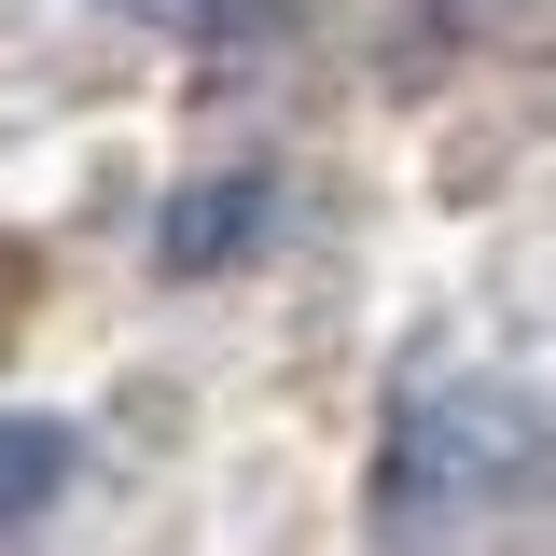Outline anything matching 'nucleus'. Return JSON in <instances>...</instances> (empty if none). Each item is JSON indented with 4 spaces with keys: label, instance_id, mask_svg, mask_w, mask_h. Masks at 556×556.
Returning a JSON list of instances; mask_svg holds the SVG:
<instances>
[{
    "label": "nucleus",
    "instance_id": "f03ea898",
    "mask_svg": "<svg viewBox=\"0 0 556 556\" xmlns=\"http://www.w3.org/2000/svg\"><path fill=\"white\" fill-rule=\"evenodd\" d=\"M56 486H70V431L56 417H0V529L56 515Z\"/></svg>",
    "mask_w": 556,
    "mask_h": 556
},
{
    "label": "nucleus",
    "instance_id": "f257e3e1",
    "mask_svg": "<svg viewBox=\"0 0 556 556\" xmlns=\"http://www.w3.org/2000/svg\"><path fill=\"white\" fill-rule=\"evenodd\" d=\"M556 501V417L515 376H445L390 417V459H376V515L390 543L431 529H501V515H543Z\"/></svg>",
    "mask_w": 556,
    "mask_h": 556
},
{
    "label": "nucleus",
    "instance_id": "7ed1b4c3",
    "mask_svg": "<svg viewBox=\"0 0 556 556\" xmlns=\"http://www.w3.org/2000/svg\"><path fill=\"white\" fill-rule=\"evenodd\" d=\"M139 28H181V42H223V28H265V0H112Z\"/></svg>",
    "mask_w": 556,
    "mask_h": 556
},
{
    "label": "nucleus",
    "instance_id": "20e7f679",
    "mask_svg": "<svg viewBox=\"0 0 556 556\" xmlns=\"http://www.w3.org/2000/svg\"><path fill=\"white\" fill-rule=\"evenodd\" d=\"M251 208H265L251 181H237V195H195L181 223H167V251H181V265H195V251H237V237H251Z\"/></svg>",
    "mask_w": 556,
    "mask_h": 556
}]
</instances>
